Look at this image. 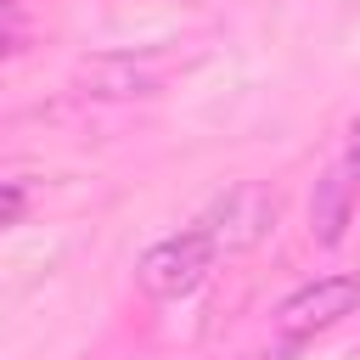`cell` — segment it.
<instances>
[{"label": "cell", "mask_w": 360, "mask_h": 360, "mask_svg": "<svg viewBox=\"0 0 360 360\" xmlns=\"http://www.w3.org/2000/svg\"><path fill=\"white\" fill-rule=\"evenodd\" d=\"M22 208H28L22 186H17V180H0V231H11V225L22 219Z\"/></svg>", "instance_id": "52a82bcc"}, {"label": "cell", "mask_w": 360, "mask_h": 360, "mask_svg": "<svg viewBox=\"0 0 360 360\" xmlns=\"http://www.w3.org/2000/svg\"><path fill=\"white\" fill-rule=\"evenodd\" d=\"M349 214H354V186H349V169H326L315 180V197H309V231L321 248H338L343 231H349Z\"/></svg>", "instance_id": "5b68a950"}, {"label": "cell", "mask_w": 360, "mask_h": 360, "mask_svg": "<svg viewBox=\"0 0 360 360\" xmlns=\"http://www.w3.org/2000/svg\"><path fill=\"white\" fill-rule=\"evenodd\" d=\"M360 309V276H321L309 287H298L292 298H281L276 309V326L287 338H315L326 326H338L343 315Z\"/></svg>", "instance_id": "3957f363"}, {"label": "cell", "mask_w": 360, "mask_h": 360, "mask_svg": "<svg viewBox=\"0 0 360 360\" xmlns=\"http://www.w3.org/2000/svg\"><path fill=\"white\" fill-rule=\"evenodd\" d=\"M28 45V11L17 0H0V56H17Z\"/></svg>", "instance_id": "8992f818"}, {"label": "cell", "mask_w": 360, "mask_h": 360, "mask_svg": "<svg viewBox=\"0 0 360 360\" xmlns=\"http://www.w3.org/2000/svg\"><path fill=\"white\" fill-rule=\"evenodd\" d=\"M79 84H84V96H101V101H129V96L163 90V79L135 56H96V62L79 68Z\"/></svg>", "instance_id": "277c9868"}, {"label": "cell", "mask_w": 360, "mask_h": 360, "mask_svg": "<svg viewBox=\"0 0 360 360\" xmlns=\"http://www.w3.org/2000/svg\"><path fill=\"white\" fill-rule=\"evenodd\" d=\"M276 214H281V202H276L270 186H259V180H236L231 191H219V197L208 202V214H202L197 225L214 236L219 253H248V248H259V242L270 236Z\"/></svg>", "instance_id": "7a4b0ae2"}, {"label": "cell", "mask_w": 360, "mask_h": 360, "mask_svg": "<svg viewBox=\"0 0 360 360\" xmlns=\"http://www.w3.org/2000/svg\"><path fill=\"white\" fill-rule=\"evenodd\" d=\"M214 259H219L214 236H208L202 225H191V231H174V236L152 242V248L141 253V264H135V281H141L146 298L174 304V298H186V292L202 287V276L214 270Z\"/></svg>", "instance_id": "6da1fadb"}, {"label": "cell", "mask_w": 360, "mask_h": 360, "mask_svg": "<svg viewBox=\"0 0 360 360\" xmlns=\"http://www.w3.org/2000/svg\"><path fill=\"white\" fill-rule=\"evenodd\" d=\"M349 169H354V174H360V118H354V124H349Z\"/></svg>", "instance_id": "ba28073f"}]
</instances>
